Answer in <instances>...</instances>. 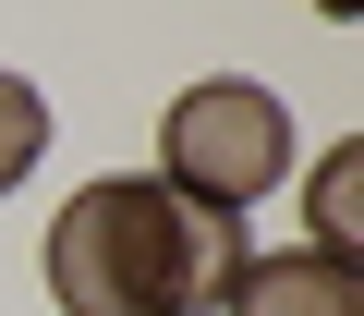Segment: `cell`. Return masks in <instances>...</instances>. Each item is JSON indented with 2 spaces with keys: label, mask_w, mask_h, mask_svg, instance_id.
<instances>
[{
  "label": "cell",
  "mask_w": 364,
  "mask_h": 316,
  "mask_svg": "<svg viewBox=\"0 0 364 316\" xmlns=\"http://www.w3.org/2000/svg\"><path fill=\"white\" fill-rule=\"evenodd\" d=\"M316 13H328V25H352V13H364V0H316Z\"/></svg>",
  "instance_id": "cell-6"
},
{
  "label": "cell",
  "mask_w": 364,
  "mask_h": 316,
  "mask_svg": "<svg viewBox=\"0 0 364 316\" xmlns=\"http://www.w3.org/2000/svg\"><path fill=\"white\" fill-rule=\"evenodd\" d=\"M219 304H231V316H364V268H340V256H316V243H291V256H255V243H243V268H231Z\"/></svg>",
  "instance_id": "cell-3"
},
{
  "label": "cell",
  "mask_w": 364,
  "mask_h": 316,
  "mask_svg": "<svg viewBox=\"0 0 364 316\" xmlns=\"http://www.w3.org/2000/svg\"><path fill=\"white\" fill-rule=\"evenodd\" d=\"M243 268V219L195 207L158 171H109L73 183V207L49 219V304L61 316H207Z\"/></svg>",
  "instance_id": "cell-1"
},
{
  "label": "cell",
  "mask_w": 364,
  "mask_h": 316,
  "mask_svg": "<svg viewBox=\"0 0 364 316\" xmlns=\"http://www.w3.org/2000/svg\"><path fill=\"white\" fill-rule=\"evenodd\" d=\"M304 207H316V256L352 268V256H364V243H352V219H364V134H340L316 171H304Z\"/></svg>",
  "instance_id": "cell-4"
},
{
  "label": "cell",
  "mask_w": 364,
  "mask_h": 316,
  "mask_svg": "<svg viewBox=\"0 0 364 316\" xmlns=\"http://www.w3.org/2000/svg\"><path fill=\"white\" fill-rule=\"evenodd\" d=\"M37 158H49V98H37L13 61H0V195H13V183L37 171Z\"/></svg>",
  "instance_id": "cell-5"
},
{
  "label": "cell",
  "mask_w": 364,
  "mask_h": 316,
  "mask_svg": "<svg viewBox=\"0 0 364 316\" xmlns=\"http://www.w3.org/2000/svg\"><path fill=\"white\" fill-rule=\"evenodd\" d=\"M158 183H182L219 219H243L267 183H291V110H279V85H255V73L182 85L170 122H158Z\"/></svg>",
  "instance_id": "cell-2"
}]
</instances>
